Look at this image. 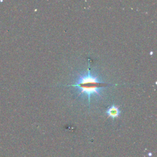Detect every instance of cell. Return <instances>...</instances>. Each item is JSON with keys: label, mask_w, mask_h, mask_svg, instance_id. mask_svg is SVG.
Instances as JSON below:
<instances>
[{"label": "cell", "mask_w": 157, "mask_h": 157, "mask_svg": "<svg viewBox=\"0 0 157 157\" xmlns=\"http://www.w3.org/2000/svg\"><path fill=\"white\" fill-rule=\"evenodd\" d=\"M107 85L99 80V78L93 75L88 69L87 72L79 76L78 80L74 84L69 86H76L79 89L82 94H85L88 98L89 102L90 98L94 94H99V90L104 85Z\"/></svg>", "instance_id": "6da1fadb"}, {"label": "cell", "mask_w": 157, "mask_h": 157, "mask_svg": "<svg viewBox=\"0 0 157 157\" xmlns=\"http://www.w3.org/2000/svg\"><path fill=\"white\" fill-rule=\"evenodd\" d=\"M120 113V110L115 105H112L110 107L108 108V109L106 111L107 115L112 118H115L119 115Z\"/></svg>", "instance_id": "7a4b0ae2"}]
</instances>
